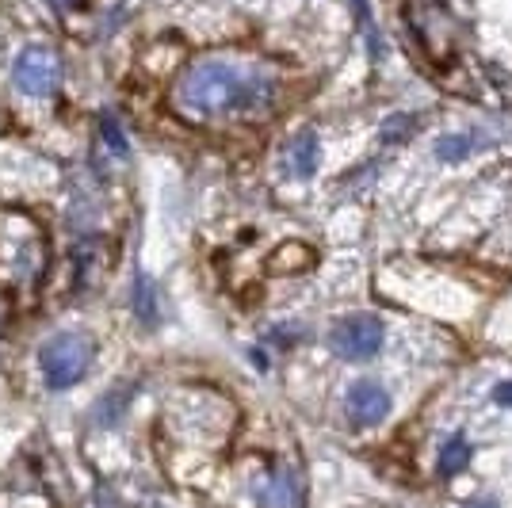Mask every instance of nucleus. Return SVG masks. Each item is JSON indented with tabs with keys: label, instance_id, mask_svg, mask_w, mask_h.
<instances>
[{
	"label": "nucleus",
	"instance_id": "obj_9",
	"mask_svg": "<svg viewBox=\"0 0 512 508\" xmlns=\"http://www.w3.org/2000/svg\"><path fill=\"white\" fill-rule=\"evenodd\" d=\"M291 169L299 176H314L318 172V134H299L295 146H291Z\"/></svg>",
	"mask_w": 512,
	"mask_h": 508
},
{
	"label": "nucleus",
	"instance_id": "obj_8",
	"mask_svg": "<svg viewBox=\"0 0 512 508\" xmlns=\"http://www.w3.org/2000/svg\"><path fill=\"white\" fill-rule=\"evenodd\" d=\"M470 463V444L463 432H455V436H448L444 440V447H440V474L444 478H455V474H463Z\"/></svg>",
	"mask_w": 512,
	"mask_h": 508
},
{
	"label": "nucleus",
	"instance_id": "obj_13",
	"mask_svg": "<svg viewBox=\"0 0 512 508\" xmlns=\"http://www.w3.org/2000/svg\"><path fill=\"white\" fill-rule=\"evenodd\" d=\"M409 127H413V123H409L406 115H394V127L383 130V138H386V142H398V138H402V134H406Z\"/></svg>",
	"mask_w": 512,
	"mask_h": 508
},
{
	"label": "nucleus",
	"instance_id": "obj_15",
	"mask_svg": "<svg viewBox=\"0 0 512 508\" xmlns=\"http://www.w3.org/2000/svg\"><path fill=\"white\" fill-rule=\"evenodd\" d=\"M493 402L512 405V382H497V386H493Z\"/></svg>",
	"mask_w": 512,
	"mask_h": 508
},
{
	"label": "nucleus",
	"instance_id": "obj_4",
	"mask_svg": "<svg viewBox=\"0 0 512 508\" xmlns=\"http://www.w3.org/2000/svg\"><path fill=\"white\" fill-rule=\"evenodd\" d=\"M329 340H333V352L344 360H371L383 348V321L375 314H348L333 325Z\"/></svg>",
	"mask_w": 512,
	"mask_h": 508
},
{
	"label": "nucleus",
	"instance_id": "obj_10",
	"mask_svg": "<svg viewBox=\"0 0 512 508\" xmlns=\"http://www.w3.org/2000/svg\"><path fill=\"white\" fill-rule=\"evenodd\" d=\"M474 149H478V138H474V134H448V138L436 142V157H440V161H467Z\"/></svg>",
	"mask_w": 512,
	"mask_h": 508
},
{
	"label": "nucleus",
	"instance_id": "obj_11",
	"mask_svg": "<svg viewBox=\"0 0 512 508\" xmlns=\"http://www.w3.org/2000/svg\"><path fill=\"white\" fill-rule=\"evenodd\" d=\"M130 306H134V314L142 321H153L157 318V291H153V283L146 276H138L134 279V291H130Z\"/></svg>",
	"mask_w": 512,
	"mask_h": 508
},
{
	"label": "nucleus",
	"instance_id": "obj_6",
	"mask_svg": "<svg viewBox=\"0 0 512 508\" xmlns=\"http://www.w3.org/2000/svg\"><path fill=\"white\" fill-rule=\"evenodd\" d=\"M260 505L264 508H302V478L295 466H279L268 474V482L260 489Z\"/></svg>",
	"mask_w": 512,
	"mask_h": 508
},
{
	"label": "nucleus",
	"instance_id": "obj_14",
	"mask_svg": "<svg viewBox=\"0 0 512 508\" xmlns=\"http://www.w3.org/2000/svg\"><path fill=\"white\" fill-rule=\"evenodd\" d=\"M352 8H356V16H360L363 31L371 35V12H367V0H352ZM371 43H375V35H371Z\"/></svg>",
	"mask_w": 512,
	"mask_h": 508
},
{
	"label": "nucleus",
	"instance_id": "obj_12",
	"mask_svg": "<svg viewBox=\"0 0 512 508\" xmlns=\"http://www.w3.org/2000/svg\"><path fill=\"white\" fill-rule=\"evenodd\" d=\"M100 138H104V146L115 153V157H127V134L119 130V123L111 119V115H104L100 119Z\"/></svg>",
	"mask_w": 512,
	"mask_h": 508
},
{
	"label": "nucleus",
	"instance_id": "obj_7",
	"mask_svg": "<svg viewBox=\"0 0 512 508\" xmlns=\"http://www.w3.org/2000/svg\"><path fill=\"white\" fill-rule=\"evenodd\" d=\"M310 264H314V253H310L306 245H299V241L279 245L276 253H272V260H268V268L279 272V276H287V272H306Z\"/></svg>",
	"mask_w": 512,
	"mask_h": 508
},
{
	"label": "nucleus",
	"instance_id": "obj_1",
	"mask_svg": "<svg viewBox=\"0 0 512 508\" xmlns=\"http://www.w3.org/2000/svg\"><path fill=\"white\" fill-rule=\"evenodd\" d=\"M279 100V73L245 54H203L180 69L169 92L176 115L192 123L260 119Z\"/></svg>",
	"mask_w": 512,
	"mask_h": 508
},
{
	"label": "nucleus",
	"instance_id": "obj_2",
	"mask_svg": "<svg viewBox=\"0 0 512 508\" xmlns=\"http://www.w3.org/2000/svg\"><path fill=\"white\" fill-rule=\"evenodd\" d=\"M96 356V344L81 329H65L58 337H50L39 352V371L50 390H69L88 375Z\"/></svg>",
	"mask_w": 512,
	"mask_h": 508
},
{
	"label": "nucleus",
	"instance_id": "obj_3",
	"mask_svg": "<svg viewBox=\"0 0 512 508\" xmlns=\"http://www.w3.org/2000/svg\"><path fill=\"white\" fill-rule=\"evenodd\" d=\"M12 81L23 96H54L62 85V58L43 43L23 46L16 65H12Z\"/></svg>",
	"mask_w": 512,
	"mask_h": 508
},
{
	"label": "nucleus",
	"instance_id": "obj_17",
	"mask_svg": "<svg viewBox=\"0 0 512 508\" xmlns=\"http://www.w3.org/2000/svg\"><path fill=\"white\" fill-rule=\"evenodd\" d=\"M58 4H62V0H58Z\"/></svg>",
	"mask_w": 512,
	"mask_h": 508
},
{
	"label": "nucleus",
	"instance_id": "obj_16",
	"mask_svg": "<svg viewBox=\"0 0 512 508\" xmlns=\"http://www.w3.org/2000/svg\"><path fill=\"white\" fill-rule=\"evenodd\" d=\"M470 508H478V505H470ZM482 508H493V501H486V505H482Z\"/></svg>",
	"mask_w": 512,
	"mask_h": 508
},
{
	"label": "nucleus",
	"instance_id": "obj_5",
	"mask_svg": "<svg viewBox=\"0 0 512 508\" xmlns=\"http://www.w3.org/2000/svg\"><path fill=\"white\" fill-rule=\"evenodd\" d=\"M348 417L352 424H360V428H371V424H379L390 413V394H386V386L379 382L363 379L356 382L352 390H348Z\"/></svg>",
	"mask_w": 512,
	"mask_h": 508
}]
</instances>
